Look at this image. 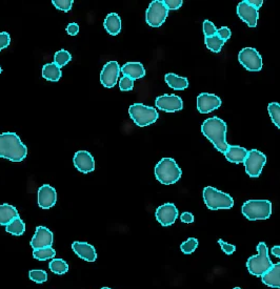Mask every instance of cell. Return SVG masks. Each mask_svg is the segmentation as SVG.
Instances as JSON below:
<instances>
[{
    "label": "cell",
    "instance_id": "74e56055",
    "mask_svg": "<svg viewBox=\"0 0 280 289\" xmlns=\"http://www.w3.org/2000/svg\"><path fill=\"white\" fill-rule=\"evenodd\" d=\"M218 244L220 245V247H221V249L223 250V252H225V254L228 255V256L232 255V254L235 252V250H236V246H235V245L230 244V243H227V242H225V241H222L221 239L218 240Z\"/></svg>",
    "mask_w": 280,
    "mask_h": 289
},
{
    "label": "cell",
    "instance_id": "60d3db41",
    "mask_svg": "<svg viewBox=\"0 0 280 289\" xmlns=\"http://www.w3.org/2000/svg\"><path fill=\"white\" fill-rule=\"evenodd\" d=\"M10 42H11V37L9 33L7 32L0 33V52H2L4 49L8 48L10 46Z\"/></svg>",
    "mask_w": 280,
    "mask_h": 289
},
{
    "label": "cell",
    "instance_id": "ac0fdd59",
    "mask_svg": "<svg viewBox=\"0 0 280 289\" xmlns=\"http://www.w3.org/2000/svg\"><path fill=\"white\" fill-rule=\"evenodd\" d=\"M74 166L83 173L92 172L95 169V161L93 156L87 151H79L73 158Z\"/></svg>",
    "mask_w": 280,
    "mask_h": 289
},
{
    "label": "cell",
    "instance_id": "d4e9b609",
    "mask_svg": "<svg viewBox=\"0 0 280 289\" xmlns=\"http://www.w3.org/2000/svg\"><path fill=\"white\" fill-rule=\"evenodd\" d=\"M16 216H18V211L13 205L7 203L0 205V225L7 226Z\"/></svg>",
    "mask_w": 280,
    "mask_h": 289
},
{
    "label": "cell",
    "instance_id": "e575fe53",
    "mask_svg": "<svg viewBox=\"0 0 280 289\" xmlns=\"http://www.w3.org/2000/svg\"><path fill=\"white\" fill-rule=\"evenodd\" d=\"M53 5L56 9H58L62 12H68L71 11L72 6L74 4L73 0H53Z\"/></svg>",
    "mask_w": 280,
    "mask_h": 289
},
{
    "label": "cell",
    "instance_id": "7402d4cb",
    "mask_svg": "<svg viewBox=\"0 0 280 289\" xmlns=\"http://www.w3.org/2000/svg\"><path fill=\"white\" fill-rule=\"evenodd\" d=\"M262 283L272 288H280V263L273 266L261 277Z\"/></svg>",
    "mask_w": 280,
    "mask_h": 289
},
{
    "label": "cell",
    "instance_id": "7c38bea8",
    "mask_svg": "<svg viewBox=\"0 0 280 289\" xmlns=\"http://www.w3.org/2000/svg\"><path fill=\"white\" fill-rule=\"evenodd\" d=\"M155 104L157 109L166 113H174L184 109L183 99L174 94L157 97L155 100Z\"/></svg>",
    "mask_w": 280,
    "mask_h": 289
},
{
    "label": "cell",
    "instance_id": "6da1fadb",
    "mask_svg": "<svg viewBox=\"0 0 280 289\" xmlns=\"http://www.w3.org/2000/svg\"><path fill=\"white\" fill-rule=\"evenodd\" d=\"M227 123L218 117H211L206 120L201 125L202 134L211 141L215 149L225 154L229 148L227 143Z\"/></svg>",
    "mask_w": 280,
    "mask_h": 289
},
{
    "label": "cell",
    "instance_id": "ba28073f",
    "mask_svg": "<svg viewBox=\"0 0 280 289\" xmlns=\"http://www.w3.org/2000/svg\"><path fill=\"white\" fill-rule=\"evenodd\" d=\"M169 15V10L166 9L163 2L154 0L146 12V21L152 27L161 26Z\"/></svg>",
    "mask_w": 280,
    "mask_h": 289
},
{
    "label": "cell",
    "instance_id": "f6af8a7d",
    "mask_svg": "<svg viewBox=\"0 0 280 289\" xmlns=\"http://www.w3.org/2000/svg\"><path fill=\"white\" fill-rule=\"evenodd\" d=\"M272 255L275 256L276 258L280 259V246H279V245H276V246H274L272 248Z\"/></svg>",
    "mask_w": 280,
    "mask_h": 289
},
{
    "label": "cell",
    "instance_id": "44dd1931",
    "mask_svg": "<svg viewBox=\"0 0 280 289\" xmlns=\"http://www.w3.org/2000/svg\"><path fill=\"white\" fill-rule=\"evenodd\" d=\"M249 151H247L244 148L242 147H238V146H229L227 152L223 154L226 156L227 160L231 163H243L246 158L248 156Z\"/></svg>",
    "mask_w": 280,
    "mask_h": 289
},
{
    "label": "cell",
    "instance_id": "bcb514c9",
    "mask_svg": "<svg viewBox=\"0 0 280 289\" xmlns=\"http://www.w3.org/2000/svg\"><path fill=\"white\" fill-rule=\"evenodd\" d=\"M2 71H3V68H2V66H0V74H2Z\"/></svg>",
    "mask_w": 280,
    "mask_h": 289
},
{
    "label": "cell",
    "instance_id": "277c9868",
    "mask_svg": "<svg viewBox=\"0 0 280 289\" xmlns=\"http://www.w3.org/2000/svg\"><path fill=\"white\" fill-rule=\"evenodd\" d=\"M183 175V170L172 158H162L155 166L156 179L164 184L171 185L176 183Z\"/></svg>",
    "mask_w": 280,
    "mask_h": 289
},
{
    "label": "cell",
    "instance_id": "f35d334b",
    "mask_svg": "<svg viewBox=\"0 0 280 289\" xmlns=\"http://www.w3.org/2000/svg\"><path fill=\"white\" fill-rule=\"evenodd\" d=\"M163 4L167 10H178L183 7V0H163Z\"/></svg>",
    "mask_w": 280,
    "mask_h": 289
},
{
    "label": "cell",
    "instance_id": "52a82bcc",
    "mask_svg": "<svg viewBox=\"0 0 280 289\" xmlns=\"http://www.w3.org/2000/svg\"><path fill=\"white\" fill-rule=\"evenodd\" d=\"M131 119L139 127H146L155 123L159 117L157 111L143 103H134L129 107Z\"/></svg>",
    "mask_w": 280,
    "mask_h": 289
},
{
    "label": "cell",
    "instance_id": "1f68e13d",
    "mask_svg": "<svg viewBox=\"0 0 280 289\" xmlns=\"http://www.w3.org/2000/svg\"><path fill=\"white\" fill-rule=\"evenodd\" d=\"M268 112L272 122L280 129V104L277 102H271L268 105Z\"/></svg>",
    "mask_w": 280,
    "mask_h": 289
},
{
    "label": "cell",
    "instance_id": "8fae6325",
    "mask_svg": "<svg viewBox=\"0 0 280 289\" xmlns=\"http://www.w3.org/2000/svg\"><path fill=\"white\" fill-rule=\"evenodd\" d=\"M120 74V66L117 61H110L104 64L100 73V82L107 89L114 88Z\"/></svg>",
    "mask_w": 280,
    "mask_h": 289
},
{
    "label": "cell",
    "instance_id": "9a60e30c",
    "mask_svg": "<svg viewBox=\"0 0 280 289\" xmlns=\"http://www.w3.org/2000/svg\"><path fill=\"white\" fill-rule=\"evenodd\" d=\"M221 99L208 93H201L197 97V110L200 114H208L221 106Z\"/></svg>",
    "mask_w": 280,
    "mask_h": 289
},
{
    "label": "cell",
    "instance_id": "d6986e66",
    "mask_svg": "<svg viewBox=\"0 0 280 289\" xmlns=\"http://www.w3.org/2000/svg\"><path fill=\"white\" fill-rule=\"evenodd\" d=\"M72 249L74 252L80 258L83 259L87 262H94L97 259L96 249L91 244L87 242H74L72 244Z\"/></svg>",
    "mask_w": 280,
    "mask_h": 289
},
{
    "label": "cell",
    "instance_id": "83f0119b",
    "mask_svg": "<svg viewBox=\"0 0 280 289\" xmlns=\"http://www.w3.org/2000/svg\"><path fill=\"white\" fill-rule=\"evenodd\" d=\"M49 268L56 274H64L68 270V265L62 259H52V261L49 264Z\"/></svg>",
    "mask_w": 280,
    "mask_h": 289
},
{
    "label": "cell",
    "instance_id": "4316f807",
    "mask_svg": "<svg viewBox=\"0 0 280 289\" xmlns=\"http://www.w3.org/2000/svg\"><path fill=\"white\" fill-rule=\"evenodd\" d=\"M6 230L7 233L13 235V236H21L24 234L25 231V224L24 222L20 219V216H16L14 218L7 226H6Z\"/></svg>",
    "mask_w": 280,
    "mask_h": 289
},
{
    "label": "cell",
    "instance_id": "7a4b0ae2",
    "mask_svg": "<svg viewBox=\"0 0 280 289\" xmlns=\"http://www.w3.org/2000/svg\"><path fill=\"white\" fill-rule=\"evenodd\" d=\"M27 155V149L15 133L0 134V157L12 162H21Z\"/></svg>",
    "mask_w": 280,
    "mask_h": 289
},
{
    "label": "cell",
    "instance_id": "484cf974",
    "mask_svg": "<svg viewBox=\"0 0 280 289\" xmlns=\"http://www.w3.org/2000/svg\"><path fill=\"white\" fill-rule=\"evenodd\" d=\"M62 76L61 68L53 63H47L43 67V77L49 81H58Z\"/></svg>",
    "mask_w": 280,
    "mask_h": 289
},
{
    "label": "cell",
    "instance_id": "d590c367",
    "mask_svg": "<svg viewBox=\"0 0 280 289\" xmlns=\"http://www.w3.org/2000/svg\"><path fill=\"white\" fill-rule=\"evenodd\" d=\"M202 27H203V34L205 37L215 36L217 34L218 28L215 26L213 22H211L209 20H204Z\"/></svg>",
    "mask_w": 280,
    "mask_h": 289
},
{
    "label": "cell",
    "instance_id": "836d02e7",
    "mask_svg": "<svg viewBox=\"0 0 280 289\" xmlns=\"http://www.w3.org/2000/svg\"><path fill=\"white\" fill-rule=\"evenodd\" d=\"M29 277L35 283H45L48 281V273L45 270L34 269L29 273Z\"/></svg>",
    "mask_w": 280,
    "mask_h": 289
},
{
    "label": "cell",
    "instance_id": "ab89813d",
    "mask_svg": "<svg viewBox=\"0 0 280 289\" xmlns=\"http://www.w3.org/2000/svg\"><path fill=\"white\" fill-rule=\"evenodd\" d=\"M216 35H217L221 40H223V41L226 42L228 39H230V37H231V35H232V32H231V30H230V28H229L228 26H222V27L218 28Z\"/></svg>",
    "mask_w": 280,
    "mask_h": 289
},
{
    "label": "cell",
    "instance_id": "e0dca14e",
    "mask_svg": "<svg viewBox=\"0 0 280 289\" xmlns=\"http://www.w3.org/2000/svg\"><path fill=\"white\" fill-rule=\"evenodd\" d=\"M57 201V193L54 187L49 184H45L38 190V205L44 208L49 209L56 204Z\"/></svg>",
    "mask_w": 280,
    "mask_h": 289
},
{
    "label": "cell",
    "instance_id": "ffe728a7",
    "mask_svg": "<svg viewBox=\"0 0 280 289\" xmlns=\"http://www.w3.org/2000/svg\"><path fill=\"white\" fill-rule=\"evenodd\" d=\"M120 71L123 76L129 77L133 80L142 79L146 76L145 66L140 62H128L121 66Z\"/></svg>",
    "mask_w": 280,
    "mask_h": 289
},
{
    "label": "cell",
    "instance_id": "cb8c5ba5",
    "mask_svg": "<svg viewBox=\"0 0 280 289\" xmlns=\"http://www.w3.org/2000/svg\"><path fill=\"white\" fill-rule=\"evenodd\" d=\"M164 80L171 89L176 90V91H184L188 89V86H189L188 78L177 76L176 74H173V73L166 74L164 76Z\"/></svg>",
    "mask_w": 280,
    "mask_h": 289
},
{
    "label": "cell",
    "instance_id": "8992f818",
    "mask_svg": "<svg viewBox=\"0 0 280 289\" xmlns=\"http://www.w3.org/2000/svg\"><path fill=\"white\" fill-rule=\"evenodd\" d=\"M203 201L206 207L211 210L230 209L234 206V199L215 187L206 186L203 190Z\"/></svg>",
    "mask_w": 280,
    "mask_h": 289
},
{
    "label": "cell",
    "instance_id": "f546056e",
    "mask_svg": "<svg viewBox=\"0 0 280 289\" xmlns=\"http://www.w3.org/2000/svg\"><path fill=\"white\" fill-rule=\"evenodd\" d=\"M56 251L52 247H45L33 250V258L38 261H47L50 259H55Z\"/></svg>",
    "mask_w": 280,
    "mask_h": 289
},
{
    "label": "cell",
    "instance_id": "ee69618b",
    "mask_svg": "<svg viewBox=\"0 0 280 289\" xmlns=\"http://www.w3.org/2000/svg\"><path fill=\"white\" fill-rule=\"evenodd\" d=\"M248 3L252 7H254L255 9L259 10V8H261V6L263 5V0H248Z\"/></svg>",
    "mask_w": 280,
    "mask_h": 289
},
{
    "label": "cell",
    "instance_id": "7dc6e473",
    "mask_svg": "<svg viewBox=\"0 0 280 289\" xmlns=\"http://www.w3.org/2000/svg\"><path fill=\"white\" fill-rule=\"evenodd\" d=\"M101 289H111V288H109V287H103V288H101Z\"/></svg>",
    "mask_w": 280,
    "mask_h": 289
},
{
    "label": "cell",
    "instance_id": "30bf717a",
    "mask_svg": "<svg viewBox=\"0 0 280 289\" xmlns=\"http://www.w3.org/2000/svg\"><path fill=\"white\" fill-rule=\"evenodd\" d=\"M238 61L250 71H259L262 69V57L254 48H244L238 54Z\"/></svg>",
    "mask_w": 280,
    "mask_h": 289
},
{
    "label": "cell",
    "instance_id": "2e32d148",
    "mask_svg": "<svg viewBox=\"0 0 280 289\" xmlns=\"http://www.w3.org/2000/svg\"><path fill=\"white\" fill-rule=\"evenodd\" d=\"M53 244V233L52 231L45 227V226H38L35 230V235L31 241V246L33 249H39L45 247H51Z\"/></svg>",
    "mask_w": 280,
    "mask_h": 289
},
{
    "label": "cell",
    "instance_id": "7bdbcfd3",
    "mask_svg": "<svg viewBox=\"0 0 280 289\" xmlns=\"http://www.w3.org/2000/svg\"><path fill=\"white\" fill-rule=\"evenodd\" d=\"M180 220L183 223H193L194 222V215L191 212H184L180 215Z\"/></svg>",
    "mask_w": 280,
    "mask_h": 289
},
{
    "label": "cell",
    "instance_id": "4dcf8cb0",
    "mask_svg": "<svg viewBox=\"0 0 280 289\" xmlns=\"http://www.w3.org/2000/svg\"><path fill=\"white\" fill-rule=\"evenodd\" d=\"M72 60V56L69 54L67 51L65 50H60L58 52L55 53L54 56V63L59 66L60 68L64 65H66L69 61Z\"/></svg>",
    "mask_w": 280,
    "mask_h": 289
},
{
    "label": "cell",
    "instance_id": "9c48e42d",
    "mask_svg": "<svg viewBox=\"0 0 280 289\" xmlns=\"http://www.w3.org/2000/svg\"><path fill=\"white\" fill-rule=\"evenodd\" d=\"M267 163V157L257 150H251L243 162L246 171L251 178H257L263 169V166Z\"/></svg>",
    "mask_w": 280,
    "mask_h": 289
},
{
    "label": "cell",
    "instance_id": "5b68a950",
    "mask_svg": "<svg viewBox=\"0 0 280 289\" xmlns=\"http://www.w3.org/2000/svg\"><path fill=\"white\" fill-rule=\"evenodd\" d=\"M241 211L250 221L267 220L272 214V203L269 200H249L243 203Z\"/></svg>",
    "mask_w": 280,
    "mask_h": 289
},
{
    "label": "cell",
    "instance_id": "c3c4849f",
    "mask_svg": "<svg viewBox=\"0 0 280 289\" xmlns=\"http://www.w3.org/2000/svg\"><path fill=\"white\" fill-rule=\"evenodd\" d=\"M234 289H241V288H240V287H235Z\"/></svg>",
    "mask_w": 280,
    "mask_h": 289
},
{
    "label": "cell",
    "instance_id": "4fadbf2b",
    "mask_svg": "<svg viewBox=\"0 0 280 289\" xmlns=\"http://www.w3.org/2000/svg\"><path fill=\"white\" fill-rule=\"evenodd\" d=\"M237 15L243 22H246L250 27L255 28L257 26L259 13L258 10L249 5L247 0L238 4L237 6Z\"/></svg>",
    "mask_w": 280,
    "mask_h": 289
},
{
    "label": "cell",
    "instance_id": "d6a6232c",
    "mask_svg": "<svg viewBox=\"0 0 280 289\" xmlns=\"http://www.w3.org/2000/svg\"><path fill=\"white\" fill-rule=\"evenodd\" d=\"M197 247H198V241H197V239H195V238H190L180 245L181 251L186 255L193 254Z\"/></svg>",
    "mask_w": 280,
    "mask_h": 289
},
{
    "label": "cell",
    "instance_id": "f1b7e54d",
    "mask_svg": "<svg viewBox=\"0 0 280 289\" xmlns=\"http://www.w3.org/2000/svg\"><path fill=\"white\" fill-rule=\"evenodd\" d=\"M204 42H205L206 48L214 53H219L221 51L222 47L225 46V41L221 40L217 35L205 37Z\"/></svg>",
    "mask_w": 280,
    "mask_h": 289
},
{
    "label": "cell",
    "instance_id": "603a6c76",
    "mask_svg": "<svg viewBox=\"0 0 280 289\" xmlns=\"http://www.w3.org/2000/svg\"><path fill=\"white\" fill-rule=\"evenodd\" d=\"M103 26L110 35L112 36L118 35L121 31V19L118 14L110 13L104 19Z\"/></svg>",
    "mask_w": 280,
    "mask_h": 289
},
{
    "label": "cell",
    "instance_id": "8d00e7d4",
    "mask_svg": "<svg viewBox=\"0 0 280 289\" xmlns=\"http://www.w3.org/2000/svg\"><path fill=\"white\" fill-rule=\"evenodd\" d=\"M119 89L122 92H128V91H132L134 89V80L123 76L120 81H119Z\"/></svg>",
    "mask_w": 280,
    "mask_h": 289
},
{
    "label": "cell",
    "instance_id": "b9f144b4",
    "mask_svg": "<svg viewBox=\"0 0 280 289\" xmlns=\"http://www.w3.org/2000/svg\"><path fill=\"white\" fill-rule=\"evenodd\" d=\"M65 31L66 33L69 35V36H76L79 32V25L75 22H72V23H68L66 28H65Z\"/></svg>",
    "mask_w": 280,
    "mask_h": 289
},
{
    "label": "cell",
    "instance_id": "3957f363",
    "mask_svg": "<svg viewBox=\"0 0 280 289\" xmlns=\"http://www.w3.org/2000/svg\"><path fill=\"white\" fill-rule=\"evenodd\" d=\"M258 254L252 256L247 261V268L251 274L255 277H262L272 266L273 263L269 257V249L267 244L260 242L257 246Z\"/></svg>",
    "mask_w": 280,
    "mask_h": 289
},
{
    "label": "cell",
    "instance_id": "5bb4252c",
    "mask_svg": "<svg viewBox=\"0 0 280 289\" xmlns=\"http://www.w3.org/2000/svg\"><path fill=\"white\" fill-rule=\"evenodd\" d=\"M155 215L162 226H170L173 225L178 218V210L173 203H165L156 209Z\"/></svg>",
    "mask_w": 280,
    "mask_h": 289
}]
</instances>
